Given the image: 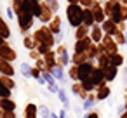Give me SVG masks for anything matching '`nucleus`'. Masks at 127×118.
Wrapping results in <instances>:
<instances>
[{
  "instance_id": "1",
  "label": "nucleus",
  "mask_w": 127,
  "mask_h": 118,
  "mask_svg": "<svg viewBox=\"0 0 127 118\" xmlns=\"http://www.w3.org/2000/svg\"><path fill=\"white\" fill-rule=\"evenodd\" d=\"M16 16H18V23H19V30L23 31V33H26L30 28H32V24H33V12L30 11V5H28V0H25L23 2V5H21V9L16 12Z\"/></svg>"
},
{
  "instance_id": "2",
  "label": "nucleus",
  "mask_w": 127,
  "mask_h": 118,
  "mask_svg": "<svg viewBox=\"0 0 127 118\" xmlns=\"http://www.w3.org/2000/svg\"><path fill=\"white\" fill-rule=\"evenodd\" d=\"M66 16H68V21L71 26L78 28L80 24H84V9L78 4H70L66 9Z\"/></svg>"
},
{
  "instance_id": "3",
  "label": "nucleus",
  "mask_w": 127,
  "mask_h": 118,
  "mask_svg": "<svg viewBox=\"0 0 127 118\" xmlns=\"http://www.w3.org/2000/svg\"><path fill=\"white\" fill-rule=\"evenodd\" d=\"M33 38H35V44L38 45H47V47H51L52 44H54V33L49 30V28H45V26H42V28H38L37 31H35V35H33ZM35 45V47H37Z\"/></svg>"
},
{
  "instance_id": "4",
  "label": "nucleus",
  "mask_w": 127,
  "mask_h": 118,
  "mask_svg": "<svg viewBox=\"0 0 127 118\" xmlns=\"http://www.w3.org/2000/svg\"><path fill=\"white\" fill-rule=\"evenodd\" d=\"M0 57L11 63V61L16 59V50H14L12 47H9L7 44H4V45H0Z\"/></svg>"
},
{
  "instance_id": "5",
  "label": "nucleus",
  "mask_w": 127,
  "mask_h": 118,
  "mask_svg": "<svg viewBox=\"0 0 127 118\" xmlns=\"http://www.w3.org/2000/svg\"><path fill=\"white\" fill-rule=\"evenodd\" d=\"M91 11H92V16H94V21H97V23H104V18H106V14H104V9L97 4V2H94L92 5H91Z\"/></svg>"
},
{
  "instance_id": "6",
  "label": "nucleus",
  "mask_w": 127,
  "mask_h": 118,
  "mask_svg": "<svg viewBox=\"0 0 127 118\" xmlns=\"http://www.w3.org/2000/svg\"><path fill=\"white\" fill-rule=\"evenodd\" d=\"M38 19L42 23H47L52 19V9L47 5V4H40V14H38Z\"/></svg>"
},
{
  "instance_id": "7",
  "label": "nucleus",
  "mask_w": 127,
  "mask_h": 118,
  "mask_svg": "<svg viewBox=\"0 0 127 118\" xmlns=\"http://www.w3.org/2000/svg\"><path fill=\"white\" fill-rule=\"evenodd\" d=\"M0 73H2L4 76H12V75H14V68H12V64H11L9 61L2 59V57H0Z\"/></svg>"
},
{
  "instance_id": "8",
  "label": "nucleus",
  "mask_w": 127,
  "mask_h": 118,
  "mask_svg": "<svg viewBox=\"0 0 127 118\" xmlns=\"http://www.w3.org/2000/svg\"><path fill=\"white\" fill-rule=\"evenodd\" d=\"M103 31L106 33V35H115L117 31H118V24L115 23V21H111L110 18L103 23Z\"/></svg>"
},
{
  "instance_id": "9",
  "label": "nucleus",
  "mask_w": 127,
  "mask_h": 118,
  "mask_svg": "<svg viewBox=\"0 0 127 118\" xmlns=\"http://www.w3.org/2000/svg\"><path fill=\"white\" fill-rule=\"evenodd\" d=\"M0 109L2 111H14L16 109V102L11 101L9 97H4V99H0Z\"/></svg>"
},
{
  "instance_id": "10",
  "label": "nucleus",
  "mask_w": 127,
  "mask_h": 118,
  "mask_svg": "<svg viewBox=\"0 0 127 118\" xmlns=\"http://www.w3.org/2000/svg\"><path fill=\"white\" fill-rule=\"evenodd\" d=\"M94 16H92V11L91 9H84V24L85 26H94Z\"/></svg>"
},
{
  "instance_id": "11",
  "label": "nucleus",
  "mask_w": 127,
  "mask_h": 118,
  "mask_svg": "<svg viewBox=\"0 0 127 118\" xmlns=\"http://www.w3.org/2000/svg\"><path fill=\"white\" fill-rule=\"evenodd\" d=\"M49 30H51L52 33H56V35L61 33V19H59L58 16H56L54 19H51V26H49Z\"/></svg>"
},
{
  "instance_id": "12",
  "label": "nucleus",
  "mask_w": 127,
  "mask_h": 118,
  "mask_svg": "<svg viewBox=\"0 0 127 118\" xmlns=\"http://www.w3.org/2000/svg\"><path fill=\"white\" fill-rule=\"evenodd\" d=\"M0 35H2L4 38H9L11 37V28H9V24L0 18Z\"/></svg>"
},
{
  "instance_id": "13",
  "label": "nucleus",
  "mask_w": 127,
  "mask_h": 118,
  "mask_svg": "<svg viewBox=\"0 0 127 118\" xmlns=\"http://www.w3.org/2000/svg\"><path fill=\"white\" fill-rule=\"evenodd\" d=\"M103 37H104V35H103V30H101L97 24H94V26H92V35H91V38H92L94 42H99V40H103Z\"/></svg>"
},
{
  "instance_id": "14",
  "label": "nucleus",
  "mask_w": 127,
  "mask_h": 118,
  "mask_svg": "<svg viewBox=\"0 0 127 118\" xmlns=\"http://www.w3.org/2000/svg\"><path fill=\"white\" fill-rule=\"evenodd\" d=\"M25 118H37V108H35V104H28L25 108Z\"/></svg>"
},
{
  "instance_id": "15",
  "label": "nucleus",
  "mask_w": 127,
  "mask_h": 118,
  "mask_svg": "<svg viewBox=\"0 0 127 118\" xmlns=\"http://www.w3.org/2000/svg\"><path fill=\"white\" fill-rule=\"evenodd\" d=\"M87 31H89V26L80 24V26L77 28V38H78V40H80V38H85V37H87Z\"/></svg>"
},
{
  "instance_id": "16",
  "label": "nucleus",
  "mask_w": 127,
  "mask_h": 118,
  "mask_svg": "<svg viewBox=\"0 0 127 118\" xmlns=\"http://www.w3.org/2000/svg\"><path fill=\"white\" fill-rule=\"evenodd\" d=\"M11 95V90L4 85V82H2V78H0V99H4V97H9Z\"/></svg>"
},
{
  "instance_id": "17",
  "label": "nucleus",
  "mask_w": 127,
  "mask_h": 118,
  "mask_svg": "<svg viewBox=\"0 0 127 118\" xmlns=\"http://www.w3.org/2000/svg\"><path fill=\"white\" fill-rule=\"evenodd\" d=\"M0 78H2L4 85H5V87H7L9 90H11V89H14V82H12V78H11V76H4V75H2Z\"/></svg>"
},
{
  "instance_id": "18",
  "label": "nucleus",
  "mask_w": 127,
  "mask_h": 118,
  "mask_svg": "<svg viewBox=\"0 0 127 118\" xmlns=\"http://www.w3.org/2000/svg\"><path fill=\"white\" fill-rule=\"evenodd\" d=\"M23 44H25V47H28V49H32V50H33V47L37 45V44H35V38H30V37H26V38L23 40Z\"/></svg>"
},
{
  "instance_id": "19",
  "label": "nucleus",
  "mask_w": 127,
  "mask_h": 118,
  "mask_svg": "<svg viewBox=\"0 0 127 118\" xmlns=\"http://www.w3.org/2000/svg\"><path fill=\"white\" fill-rule=\"evenodd\" d=\"M45 4L52 9V11H58L59 9V4H58V0H45Z\"/></svg>"
},
{
  "instance_id": "20",
  "label": "nucleus",
  "mask_w": 127,
  "mask_h": 118,
  "mask_svg": "<svg viewBox=\"0 0 127 118\" xmlns=\"http://www.w3.org/2000/svg\"><path fill=\"white\" fill-rule=\"evenodd\" d=\"M0 118H16V115H14V111H2Z\"/></svg>"
},
{
  "instance_id": "21",
  "label": "nucleus",
  "mask_w": 127,
  "mask_h": 118,
  "mask_svg": "<svg viewBox=\"0 0 127 118\" xmlns=\"http://www.w3.org/2000/svg\"><path fill=\"white\" fill-rule=\"evenodd\" d=\"M110 61H111V63H113V64L117 66V64H120V63H122V57H120L118 54H113V56L110 57Z\"/></svg>"
},
{
  "instance_id": "22",
  "label": "nucleus",
  "mask_w": 127,
  "mask_h": 118,
  "mask_svg": "<svg viewBox=\"0 0 127 118\" xmlns=\"http://www.w3.org/2000/svg\"><path fill=\"white\" fill-rule=\"evenodd\" d=\"M21 73H23L25 76H28V75L32 73V70H30V66H26V64H21Z\"/></svg>"
},
{
  "instance_id": "23",
  "label": "nucleus",
  "mask_w": 127,
  "mask_h": 118,
  "mask_svg": "<svg viewBox=\"0 0 127 118\" xmlns=\"http://www.w3.org/2000/svg\"><path fill=\"white\" fill-rule=\"evenodd\" d=\"M54 75H56L59 80H63V70H61L59 66H56V68H54Z\"/></svg>"
},
{
  "instance_id": "24",
  "label": "nucleus",
  "mask_w": 127,
  "mask_h": 118,
  "mask_svg": "<svg viewBox=\"0 0 127 118\" xmlns=\"http://www.w3.org/2000/svg\"><path fill=\"white\" fill-rule=\"evenodd\" d=\"M78 4H82L84 7H91L94 4V0H78Z\"/></svg>"
},
{
  "instance_id": "25",
  "label": "nucleus",
  "mask_w": 127,
  "mask_h": 118,
  "mask_svg": "<svg viewBox=\"0 0 127 118\" xmlns=\"http://www.w3.org/2000/svg\"><path fill=\"white\" fill-rule=\"evenodd\" d=\"M59 92V97H61V101L64 102V104H68V99H66V94H64V90H58Z\"/></svg>"
},
{
  "instance_id": "26",
  "label": "nucleus",
  "mask_w": 127,
  "mask_h": 118,
  "mask_svg": "<svg viewBox=\"0 0 127 118\" xmlns=\"http://www.w3.org/2000/svg\"><path fill=\"white\" fill-rule=\"evenodd\" d=\"M40 113H42V118H47V116H51V115H49V111H47V108H44V106L40 108Z\"/></svg>"
},
{
  "instance_id": "27",
  "label": "nucleus",
  "mask_w": 127,
  "mask_h": 118,
  "mask_svg": "<svg viewBox=\"0 0 127 118\" xmlns=\"http://www.w3.org/2000/svg\"><path fill=\"white\" fill-rule=\"evenodd\" d=\"M84 108H85V109H91V108H92V101H85Z\"/></svg>"
},
{
  "instance_id": "28",
  "label": "nucleus",
  "mask_w": 127,
  "mask_h": 118,
  "mask_svg": "<svg viewBox=\"0 0 127 118\" xmlns=\"http://www.w3.org/2000/svg\"><path fill=\"white\" fill-rule=\"evenodd\" d=\"M4 44H5V38H4L2 35H0V45H4Z\"/></svg>"
},
{
  "instance_id": "29",
  "label": "nucleus",
  "mask_w": 127,
  "mask_h": 118,
  "mask_svg": "<svg viewBox=\"0 0 127 118\" xmlns=\"http://www.w3.org/2000/svg\"><path fill=\"white\" fill-rule=\"evenodd\" d=\"M68 4H78V0H68Z\"/></svg>"
},
{
  "instance_id": "30",
  "label": "nucleus",
  "mask_w": 127,
  "mask_h": 118,
  "mask_svg": "<svg viewBox=\"0 0 127 118\" xmlns=\"http://www.w3.org/2000/svg\"><path fill=\"white\" fill-rule=\"evenodd\" d=\"M118 2H120L122 5H127V0H118Z\"/></svg>"
},
{
  "instance_id": "31",
  "label": "nucleus",
  "mask_w": 127,
  "mask_h": 118,
  "mask_svg": "<svg viewBox=\"0 0 127 118\" xmlns=\"http://www.w3.org/2000/svg\"><path fill=\"white\" fill-rule=\"evenodd\" d=\"M89 118H97V116H96V115H91V116H89Z\"/></svg>"
},
{
  "instance_id": "32",
  "label": "nucleus",
  "mask_w": 127,
  "mask_h": 118,
  "mask_svg": "<svg viewBox=\"0 0 127 118\" xmlns=\"http://www.w3.org/2000/svg\"><path fill=\"white\" fill-rule=\"evenodd\" d=\"M49 118H56V115H51V116H49Z\"/></svg>"
},
{
  "instance_id": "33",
  "label": "nucleus",
  "mask_w": 127,
  "mask_h": 118,
  "mask_svg": "<svg viewBox=\"0 0 127 118\" xmlns=\"http://www.w3.org/2000/svg\"><path fill=\"white\" fill-rule=\"evenodd\" d=\"M111 2H118V0H111Z\"/></svg>"
}]
</instances>
